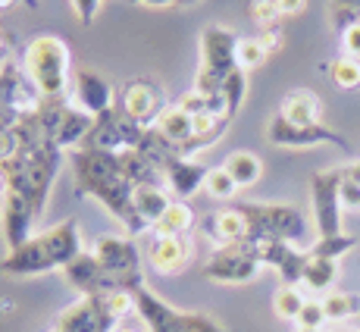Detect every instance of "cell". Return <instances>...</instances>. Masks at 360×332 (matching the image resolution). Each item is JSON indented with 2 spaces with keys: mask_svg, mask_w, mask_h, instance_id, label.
I'll return each mask as SVG.
<instances>
[{
  "mask_svg": "<svg viewBox=\"0 0 360 332\" xmlns=\"http://www.w3.org/2000/svg\"><path fill=\"white\" fill-rule=\"evenodd\" d=\"M66 101L69 98H44L38 110L19 116V122L13 126L19 144L10 160L0 163L6 172L0 229L10 251L34 235V226L47 210L53 182L63 170L66 151L57 144V116Z\"/></svg>",
  "mask_w": 360,
  "mask_h": 332,
  "instance_id": "obj_1",
  "label": "cell"
},
{
  "mask_svg": "<svg viewBox=\"0 0 360 332\" xmlns=\"http://www.w3.org/2000/svg\"><path fill=\"white\" fill-rule=\"evenodd\" d=\"M69 170H72L75 198L98 200L110 217H116L129 229V235L150 232V226L135 210V185L122 170L120 151L101 148H75L69 151Z\"/></svg>",
  "mask_w": 360,
  "mask_h": 332,
  "instance_id": "obj_2",
  "label": "cell"
},
{
  "mask_svg": "<svg viewBox=\"0 0 360 332\" xmlns=\"http://www.w3.org/2000/svg\"><path fill=\"white\" fill-rule=\"evenodd\" d=\"M79 254H82L79 219H63V223L51 226L44 232H34L25 245L6 251V257L0 260V276L25 279V276L53 273V269L63 273Z\"/></svg>",
  "mask_w": 360,
  "mask_h": 332,
  "instance_id": "obj_3",
  "label": "cell"
},
{
  "mask_svg": "<svg viewBox=\"0 0 360 332\" xmlns=\"http://www.w3.org/2000/svg\"><path fill=\"white\" fill-rule=\"evenodd\" d=\"M72 53L60 34H34L22 47V69L41 91V98H66Z\"/></svg>",
  "mask_w": 360,
  "mask_h": 332,
  "instance_id": "obj_4",
  "label": "cell"
},
{
  "mask_svg": "<svg viewBox=\"0 0 360 332\" xmlns=\"http://www.w3.org/2000/svg\"><path fill=\"white\" fill-rule=\"evenodd\" d=\"M135 310V295L126 292H101L85 295L82 301L60 310L53 329L57 332H113Z\"/></svg>",
  "mask_w": 360,
  "mask_h": 332,
  "instance_id": "obj_5",
  "label": "cell"
},
{
  "mask_svg": "<svg viewBox=\"0 0 360 332\" xmlns=\"http://www.w3.org/2000/svg\"><path fill=\"white\" fill-rule=\"evenodd\" d=\"M238 38L241 34H235L226 25H207L200 32V69L195 75V88L191 91H198V94L223 91V82L238 69V63H235Z\"/></svg>",
  "mask_w": 360,
  "mask_h": 332,
  "instance_id": "obj_6",
  "label": "cell"
},
{
  "mask_svg": "<svg viewBox=\"0 0 360 332\" xmlns=\"http://www.w3.org/2000/svg\"><path fill=\"white\" fill-rule=\"evenodd\" d=\"M135 310L148 332H226L217 317L204 310H176L148 286L135 292Z\"/></svg>",
  "mask_w": 360,
  "mask_h": 332,
  "instance_id": "obj_7",
  "label": "cell"
},
{
  "mask_svg": "<svg viewBox=\"0 0 360 332\" xmlns=\"http://www.w3.org/2000/svg\"><path fill=\"white\" fill-rule=\"evenodd\" d=\"M241 213L248 219V241H263V238H279L288 245L307 235V217L292 204H260V200H238Z\"/></svg>",
  "mask_w": 360,
  "mask_h": 332,
  "instance_id": "obj_8",
  "label": "cell"
},
{
  "mask_svg": "<svg viewBox=\"0 0 360 332\" xmlns=\"http://www.w3.org/2000/svg\"><path fill=\"white\" fill-rule=\"evenodd\" d=\"M91 254L98 257V264L103 267V273L110 276V282L116 286V292L135 295L144 282V269H141V251L131 238L122 235H101L94 241Z\"/></svg>",
  "mask_w": 360,
  "mask_h": 332,
  "instance_id": "obj_9",
  "label": "cell"
},
{
  "mask_svg": "<svg viewBox=\"0 0 360 332\" xmlns=\"http://www.w3.org/2000/svg\"><path fill=\"white\" fill-rule=\"evenodd\" d=\"M263 269L257 248L251 241H238V245H223L207 257L204 276L210 282H223V286H241V282L257 279Z\"/></svg>",
  "mask_w": 360,
  "mask_h": 332,
  "instance_id": "obj_10",
  "label": "cell"
},
{
  "mask_svg": "<svg viewBox=\"0 0 360 332\" xmlns=\"http://www.w3.org/2000/svg\"><path fill=\"white\" fill-rule=\"evenodd\" d=\"M310 200H314V223L320 238L345 232L342 229V166L316 170L310 179Z\"/></svg>",
  "mask_w": 360,
  "mask_h": 332,
  "instance_id": "obj_11",
  "label": "cell"
},
{
  "mask_svg": "<svg viewBox=\"0 0 360 332\" xmlns=\"http://www.w3.org/2000/svg\"><path fill=\"white\" fill-rule=\"evenodd\" d=\"M116 107H120L131 122H138L141 129H150L166 110V94H163L160 82L141 75V79H129L126 85L116 91Z\"/></svg>",
  "mask_w": 360,
  "mask_h": 332,
  "instance_id": "obj_12",
  "label": "cell"
},
{
  "mask_svg": "<svg viewBox=\"0 0 360 332\" xmlns=\"http://www.w3.org/2000/svg\"><path fill=\"white\" fill-rule=\"evenodd\" d=\"M266 141L276 148H295V151H307V148H320V144H335L342 151H351L348 138L338 135L335 129L314 122V126H292L285 122L279 113L266 122Z\"/></svg>",
  "mask_w": 360,
  "mask_h": 332,
  "instance_id": "obj_13",
  "label": "cell"
},
{
  "mask_svg": "<svg viewBox=\"0 0 360 332\" xmlns=\"http://www.w3.org/2000/svg\"><path fill=\"white\" fill-rule=\"evenodd\" d=\"M144 138V129L138 122H131L120 107L107 110V113L94 116V126L88 132L82 148H101V151H135Z\"/></svg>",
  "mask_w": 360,
  "mask_h": 332,
  "instance_id": "obj_14",
  "label": "cell"
},
{
  "mask_svg": "<svg viewBox=\"0 0 360 332\" xmlns=\"http://www.w3.org/2000/svg\"><path fill=\"white\" fill-rule=\"evenodd\" d=\"M72 103L88 116H101L116 107V88L103 72L82 66L72 72Z\"/></svg>",
  "mask_w": 360,
  "mask_h": 332,
  "instance_id": "obj_15",
  "label": "cell"
},
{
  "mask_svg": "<svg viewBox=\"0 0 360 332\" xmlns=\"http://www.w3.org/2000/svg\"><path fill=\"white\" fill-rule=\"evenodd\" d=\"M191 238L188 235H169V238H157L150 235V245H148V264L154 273L160 276H176L182 273L185 267L191 264Z\"/></svg>",
  "mask_w": 360,
  "mask_h": 332,
  "instance_id": "obj_16",
  "label": "cell"
},
{
  "mask_svg": "<svg viewBox=\"0 0 360 332\" xmlns=\"http://www.w3.org/2000/svg\"><path fill=\"white\" fill-rule=\"evenodd\" d=\"M200 232H204L217 248L238 245V241H248V219L238 207L229 204V207H219V210L207 213V217L200 219Z\"/></svg>",
  "mask_w": 360,
  "mask_h": 332,
  "instance_id": "obj_17",
  "label": "cell"
},
{
  "mask_svg": "<svg viewBox=\"0 0 360 332\" xmlns=\"http://www.w3.org/2000/svg\"><path fill=\"white\" fill-rule=\"evenodd\" d=\"M163 182L166 189L176 195V200H188L191 195H198L200 189H204V179H207V166L198 163L195 157H172V160H166L163 166Z\"/></svg>",
  "mask_w": 360,
  "mask_h": 332,
  "instance_id": "obj_18",
  "label": "cell"
},
{
  "mask_svg": "<svg viewBox=\"0 0 360 332\" xmlns=\"http://www.w3.org/2000/svg\"><path fill=\"white\" fill-rule=\"evenodd\" d=\"M63 279L75 292L85 298V295H101V292H116V286L110 282V276L103 273V267L98 264L91 251H82L79 257L72 260L66 269H63Z\"/></svg>",
  "mask_w": 360,
  "mask_h": 332,
  "instance_id": "obj_19",
  "label": "cell"
},
{
  "mask_svg": "<svg viewBox=\"0 0 360 332\" xmlns=\"http://www.w3.org/2000/svg\"><path fill=\"white\" fill-rule=\"evenodd\" d=\"M91 126H94V116H88L85 110H79L72 101H66L57 116V144L63 151L82 148L88 132H91Z\"/></svg>",
  "mask_w": 360,
  "mask_h": 332,
  "instance_id": "obj_20",
  "label": "cell"
},
{
  "mask_svg": "<svg viewBox=\"0 0 360 332\" xmlns=\"http://www.w3.org/2000/svg\"><path fill=\"white\" fill-rule=\"evenodd\" d=\"M276 113L285 122H292V126H314V122H323L320 120L323 103L310 88H295V91H288L285 98H282Z\"/></svg>",
  "mask_w": 360,
  "mask_h": 332,
  "instance_id": "obj_21",
  "label": "cell"
},
{
  "mask_svg": "<svg viewBox=\"0 0 360 332\" xmlns=\"http://www.w3.org/2000/svg\"><path fill=\"white\" fill-rule=\"evenodd\" d=\"M154 129H157V132H160L169 144H176L182 157H185V151H188V144L195 141V120H191L185 110H179L176 103L163 110L160 120L154 122Z\"/></svg>",
  "mask_w": 360,
  "mask_h": 332,
  "instance_id": "obj_22",
  "label": "cell"
},
{
  "mask_svg": "<svg viewBox=\"0 0 360 332\" xmlns=\"http://www.w3.org/2000/svg\"><path fill=\"white\" fill-rule=\"evenodd\" d=\"M169 204H172V198H169V189H166L163 182L138 185L135 189V210L148 226H154L157 219L166 213V207Z\"/></svg>",
  "mask_w": 360,
  "mask_h": 332,
  "instance_id": "obj_23",
  "label": "cell"
},
{
  "mask_svg": "<svg viewBox=\"0 0 360 332\" xmlns=\"http://www.w3.org/2000/svg\"><path fill=\"white\" fill-rule=\"evenodd\" d=\"M191 229H195V210H191V204L188 200H172L163 217L150 226V235L169 238V235H188Z\"/></svg>",
  "mask_w": 360,
  "mask_h": 332,
  "instance_id": "obj_24",
  "label": "cell"
},
{
  "mask_svg": "<svg viewBox=\"0 0 360 332\" xmlns=\"http://www.w3.org/2000/svg\"><path fill=\"white\" fill-rule=\"evenodd\" d=\"M223 170L235 179L238 189H251V185H257L260 176H263V160L257 154H251V151H235V154L226 157Z\"/></svg>",
  "mask_w": 360,
  "mask_h": 332,
  "instance_id": "obj_25",
  "label": "cell"
},
{
  "mask_svg": "<svg viewBox=\"0 0 360 332\" xmlns=\"http://www.w3.org/2000/svg\"><path fill=\"white\" fill-rule=\"evenodd\" d=\"M338 279V260H326V257H314L307 254V267H304V288L316 295H329L332 286Z\"/></svg>",
  "mask_w": 360,
  "mask_h": 332,
  "instance_id": "obj_26",
  "label": "cell"
},
{
  "mask_svg": "<svg viewBox=\"0 0 360 332\" xmlns=\"http://www.w3.org/2000/svg\"><path fill=\"white\" fill-rule=\"evenodd\" d=\"M323 310H326V320L329 323H345L351 317H360V295L351 292H329L323 295Z\"/></svg>",
  "mask_w": 360,
  "mask_h": 332,
  "instance_id": "obj_27",
  "label": "cell"
},
{
  "mask_svg": "<svg viewBox=\"0 0 360 332\" xmlns=\"http://www.w3.org/2000/svg\"><path fill=\"white\" fill-rule=\"evenodd\" d=\"M323 69H326L329 79L335 82L338 88H345V91H351V88H360V60L357 57L338 53V57H332Z\"/></svg>",
  "mask_w": 360,
  "mask_h": 332,
  "instance_id": "obj_28",
  "label": "cell"
},
{
  "mask_svg": "<svg viewBox=\"0 0 360 332\" xmlns=\"http://www.w3.org/2000/svg\"><path fill=\"white\" fill-rule=\"evenodd\" d=\"M266 47L257 41V34H241L238 38V47H235V63H238L241 72H254V69H260L266 63Z\"/></svg>",
  "mask_w": 360,
  "mask_h": 332,
  "instance_id": "obj_29",
  "label": "cell"
},
{
  "mask_svg": "<svg viewBox=\"0 0 360 332\" xmlns=\"http://www.w3.org/2000/svg\"><path fill=\"white\" fill-rule=\"evenodd\" d=\"M304 295L297 286H279L273 295V310L279 320H288V323H297V317H301V307H304Z\"/></svg>",
  "mask_w": 360,
  "mask_h": 332,
  "instance_id": "obj_30",
  "label": "cell"
},
{
  "mask_svg": "<svg viewBox=\"0 0 360 332\" xmlns=\"http://www.w3.org/2000/svg\"><path fill=\"white\" fill-rule=\"evenodd\" d=\"M354 245H357L354 235L338 232V235H329V238H316L314 245L307 248V254H314V257H326V260H342Z\"/></svg>",
  "mask_w": 360,
  "mask_h": 332,
  "instance_id": "obj_31",
  "label": "cell"
},
{
  "mask_svg": "<svg viewBox=\"0 0 360 332\" xmlns=\"http://www.w3.org/2000/svg\"><path fill=\"white\" fill-rule=\"evenodd\" d=\"M204 191L213 200H232L235 195H238V185H235V179L223 170V166H217V170H207Z\"/></svg>",
  "mask_w": 360,
  "mask_h": 332,
  "instance_id": "obj_32",
  "label": "cell"
},
{
  "mask_svg": "<svg viewBox=\"0 0 360 332\" xmlns=\"http://www.w3.org/2000/svg\"><path fill=\"white\" fill-rule=\"evenodd\" d=\"M254 248H257V257L263 267H273L279 269L285 264V257L295 251V245H288V241H279V238H263V241H254Z\"/></svg>",
  "mask_w": 360,
  "mask_h": 332,
  "instance_id": "obj_33",
  "label": "cell"
},
{
  "mask_svg": "<svg viewBox=\"0 0 360 332\" xmlns=\"http://www.w3.org/2000/svg\"><path fill=\"white\" fill-rule=\"evenodd\" d=\"M245 94H248V72L235 69L229 79L223 82V98H226V107H229V116H232V120L238 116L241 103H245Z\"/></svg>",
  "mask_w": 360,
  "mask_h": 332,
  "instance_id": "obj_34",
  "label": "cell"
},
{
  "mask_svg": "<svg viewBox=\"0 0 360 332\" xmlns=\"http://www.w3.org/2000/svg\"><path fill=\"white\" fill-rule=\"evenodd\" d=\"M329 19L332 29L342 34L348 25L360 23V0H329Z\"/></svg>",
  "mask_w": 360,
  "mask_h": 332,
  "instance_id": "obj_35",
  "label": "cell"
},
{
  "mask_svg": "<svg viewBox=\"0 0 360 332\" xmlns=\"http://www.w3.org/2000/svg\"><path fill=\"white\" fill-rule=\"evenodd\" d=\"M248 16H251V23L263 32V29L279 25L282 13H279V6H276V0H251V4H248Z\"/></svg>",
  "mask_w": 360,
  "mask_h": 332,
  "instance_id": "obj_36",
  "label": "cell"
},
{
  "mask_svg": "<svg viewBox=\"0 0 360 332\" xmlns=\"http://www.w3.org/2000/svg\"><path fill=\"white\" fill-rule=\"evenodd\" d=\"M304 267H307V251H295L285 257V264L279 267V276H282V286H301L304 282Z\"/></svg>",
  "mask_w": 360,
  "mask_h": 332,
  "instance_id": "obj_37",
  "label": "cell"
},
{
  "mask_svg": "<svg viewBox=\"0 0 360 332\" xmlns=\"http://www.w3.org/2000/svg\"><path fill=\"white\" fill-rule=\"evenodd\" d=\"M326 310H323V301L316 298H307L301 307V317H297V326L301 329H323L326 326Z\"/></svg>",
  "mask_w": 360,
  "mask_h": 332,
  "instance_id": "obj_38",
  "label": "cell"
},
{
  "mask_svg": "<svg viewBox=\"0 0 360 332\" xmlns=\"http://www.w3.org/2000/svg\"><path fill=\"white\" fill-rule=\"evenodd\" d=\"M342 207L345 210H360V182L342 166Z\"/></svg>",
  "mask_w": 360,
  "mask_h": 332,
  "instance_id": "obj_39",
  "label": "cell"
},
{
  "mask_svg": "<svg viewBox=\"0 0 360 332\" xmlns=\"http://www.w3.org/2000/svg\"><path fill=\"white\" fill-rule=\"evenodd\" d=\"M257 41L266 47V53H276V51H282V44H285V32H282V25H273V29L257 32Z\"/></svg>",
  "mask_w": 360,
  "mask_h": 332,
  "instance_id": "obj_40",
  "label": "cell"
},
{
  "mask_svg": "<svg viewBox=\"0 0 360 332\" xmlns=\"http://www.w3.org/2000/svg\"><path fill=\"white\" fill-rule=\"evenodd\" d=\"M69 6H72V13L79 16V23L88 25V23H94V16H98L101 0H69Z\"/></svg>",
  "mask_w": 360,
  "mask_h": 332,
  "instance_id": "obj_41",
  "label": "cell"
},
{
  "mask_svg": "<svg viewBox=\"0 0 360 332\" xmlns=\"http://www.w3.org/2000/svg\"><path fill=\"white\" fill-rule=\"evenodd\" d=\"M342 53H348V57H357L360 60V23H354V25H348L342 34Z\"/></svg>",
  "mask_w": 360,
  "mask_h": 332,
  "instance_id": "obj_42",
  "label": "cell"
},
{
  "mask_svg": "<svg viewBox=\"0 0 360 332\" xmlns=\"http://www.w3.org/2000/svg\"><path fill=\"white\" fill-rule=\"evenodd\" d=\"M276 6H279L282 19H288V16H301L307 10V0H276Z\"/></svg>",
  "mask_w": 360,
  "mask_h": 332,
  "instance_id": "obj_43",
  "label": "cell"
},
{
  "mask_svg": "<svg viewBox=\"0 0 360 332\" xmlns=\"http://www.w3.org/2000/svg\"><path fill=\"white\" fill-rule=\"evenodd\" d=\"M135 6H169V4H179V0H129Z\"/></svg>",
  "mask_w": 360,
  "mask_h": 332,
  "instance_id": "obj_44",
  "label": "cell"
},
{
  "mask_svg": "<svg viewBox=\"0 0 360 332\" xmlns=\"http://www.w3.org/2000/svg\"><path fill=\"white\" fill-rule=\"evenodd\" d=\"M113 332H144V329L138 326V323H126V320H122L120 326H113Z\"/></svg>",
  "mask_w": 360,
  "mask_h": 332,
  "instance_id": "obj_45",
  "label": "cell"
},
{
  "mask_svg": "<svg viewBox=\"0 0 360 332\" xmlns=\"http://www.w3.org/2000/svg\"><path fill=\"white\" fill-rule=\"evenodd\" d=\"M345 170H348V172H351V176H354V179H357V182H360V160H357V163H351V166H345Z\"/></svg>",
  "mask_w": 360,
  "mask_h": 332,
  "instance_id": "obj_46",
  "label": "cell"
},
{
  "mask_svg": "<svg viewBox=\"0 0 360 332\" xmlns=\"http://www.w3.org/2000/svg\"><path fill=\"white\" fill-rule=\"evenodd\" d=\"M329 332H360V326H335V329H329Z\"/></svg>",
  "mask_w": 360,
  "mask_h": 332,
  "instance_id": "obj_47",
  "label": "cell"
},
{
  "mask_svg": "<svg viewBox=\"0 0 360 332\" xmlns=\"http://www.w3.org/2000/svg\"><path fill=\"white\" fill-rule=\"evenodd\" d=\"M6 189V172H4V166H0V191Z\"/></svg>",
  "mask_w": 360,
  "mask_h": 332,
  "instance_id": "obj_48",
  "label": "cell"
},
{
  "mask_svg": "<svg viewBox=\"0 0 360 332\" xmlns=\"http://www.w3.org/2000/svg\"><path fill=\"white\" fill-rule=\"evenodd\" d=\"M16 0H0V10H6V6H13Z\"/></svg>",
  "mask_w": 360,
  "mask_h": 332,
  "instance_id": "obj_49",
  "label": "cell"
},
{
  "mask_svg": "<svg viewBox=\"0 0 360 332\" xmlns=\"http://www.w3.org/2000/svg\"><path fill=\"white\" fill-rule=\"evenodd\" d=\"M191 4H198V0H179L176 6H191Z\"/></svg>",
  "mask_w": 360,
  "mask_h": 332,
  "instance_id": "obj_50",
  "label": "cell"
},
{
  "mask_svg": "<svg viewBox=\"0 0 360 332\" xmlns=\"http://www.w3.org/2000/svg\"><path fill=\"white\" fill-rule=\"evenodd\" d=\"M295 332H323V329H301V326H297Z\"/></svg>",
  "mask_w": 360,
  "mask_h": 332,
  "instance_id": "obj_51",
  "label": "cell"
},
{
  "mask_svg": "<svg viewBox=\"0 0 360 332\" xmlns=\"http://www.w3.org/2000/svg\"><path fill=\"white\" fill-rule=\"evenodd\" d=\"M51 332H57V329H51Z\"/></svg>",
  "mask_w": 360,
  "mask_h": 332,
  "instance_id": "obj_52",
  "label": "cell"
}]
</instances>
